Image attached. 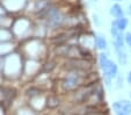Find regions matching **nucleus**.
Wrapping results in <instances>:
<instances>
[{
  "label": "nucleus",
  "instance_id": "f257e3e1",
  "mask_svg": "<svg viewBox=\"0 0 131 115\" xmlns=\"http://www.w3.org/2000/svg\"><path fill=\"white\" fill-rule=\"evenodd\" d=\"M99 64L102 70V73H103L104 83H106V85L108 87H110L111 80L115 79L118 76V66L104 53H101L99 55Z\"/></svg>",
  "mask_w": 131,
  "mask_h": 115
},
{
  "label": "nucleus",
  "instance_id": "f03ea898",
  "mask_svg": "<svg viewBox=\"0 0 131 115\" xmlns=\"http://www.w3.org/2000/svg\"><path fill=\"white\" fill-rule=\"evenodd\" d=\"M113 109L116 115H131V101L118 100L113 103Z\"/></svg>",
  "mask_w": 131,
  "mask_h": 115
},
{
  "label": "nucleus",
  "instance_id": "7ed1b4c3",
  "mask_svg": "<svg viewBox=\"0 0 131 115\" xmlns=\"http://www.w3.org/2000/svg\"><path fill=\"white\" fill-rule=\"evenodd\" d=\"M114 48H115V53H116L119 64L126 65L128 64V54L125 51V48L124 47H114Z\"/></svg>",
  "mask_w": 131,
  "mask_h": 115
},
{
  "label": "nucleus",
  "instance_id": "20e7f679",
  "mask_svg": "<svg viewBox=\"0 0 131 115\" xmlns=\"http://www.w3.org/2000/svg\"><path fill=\"white\" fill-rule=\"evenodd\" d=\"M94 42H95V47L101 51L107 50L108 48V42H107L106 37H104L102 34H95L94 36Z\"/></svg>",
  "mask_w": 131,
  "mask_h": 115
},
{
  "label": "nucleus",
  "instance_id": "39448f33",
  "mask_svg": "<svg viewBox=\"0 0 131 115\" xmlns=\"http://www.w3.org/2000/svg\"><path fill=\"white\" fill-rule=\"evenodd\" d=\"M109 13H110V15L113 16V18H115V19H119V18H123L124 16L123 8H122V6L119 5V4H117V3L111 6L110 9H109Z\"/></svg>",
  "mask_w": 131,
  "mask_h": 115
},
{
  "label": "nucleus",
  "instance_id": "423d86ee",
  "mask_svg": "<svg viewBox=\"0 0 131 115\" xmlns=\"http://www.w3.org/2000/svg\"><path fill=\"white\" fill-rule=\"evenodd\" d=\"M128 25H129V20L125 16L119 18V19H115V20L111 21V26L116 27L117 29L121 30V32H124V30L126 29V27H128Z\"/></svg>",
  "mask_w": 131,
  "mask_h": 115
},
{
  "label": "nucleus",
  "instance_id": "0eeeda50",
  "mask_svg": "<svg viewBox=\"0 0 131 115\" xmlns=\"http://www.w3.org/2000/svg\"><path fill=\"white\" fill-rule=\"evenodd\" d=\"M48 21H49V23L51 26H58L62 22V15H60V13L57 12V11H51Z\"/></svg>",
  "mask_w": 131,
  "mask_h": 115
},
{
  "label": "nucleus",
  "instance_id": "6e6552de",
  "mask_svg": "<svg viewBox=\"0 0 131 115\" xmlns=\"http://www.w3.org/2000/svg\"><path fill=\"white\" fill-rule=\"evenodd\" d=\"M125 44L129 47V49L131 50V33H125Z\"/></svg>",
  "mask_w": 131,
  "mask_h": 115
},
{
  "label": "nucleus",
  "instance_id": "1a4fd4ad",
  "mask_svg": "<svg viewBox=\"0 0 131 115\" xmlns=\"http://www.w3.org/2000/svg\"><path fill=\"white\" fill-rule=\"evenodd\" d=\"M87 115H106L103 112H101V110H97V112H93V113H89V114Z\"/></svg>",
  "mask_w": 131,
  "mask_h": 115
},
{
  "label": "nucleus",
  "instance_id": "9d476101",
  "mask_svg": "<svg viewBox=\"0 0 131 115\" xmlns=\"http://www.w3.org/2000/svg\"><path fill=\"white\" fill-rule=\"evenodd\" d=\"M126 80H128L129 85H131V71H129V73H128V77H126Z\"/></svg>",
  "mask_w": 131,
  "mask_h": 115
},
{
  "label": "nucleus",
  "instance_id": "9b49d317",
  "mask_svg": "<svg viewBox=\"0 0 131 115\" xmlns=\"http://www.w3.org/2000/svg\"><path fill=\"white\" fill-rule=\"evenodd\" d=\"M128 12H129V14L131 15V5H129V11H128Z\"/></svg>",
  "mask_w": 131,
  "mask_h": 115
},
{
  "label": "nucleus",
  "instance_id": "f8f14e48",
  "mask_svg": "<svg viewBox=\"0 0 131 115\" xmlns=\"http://www.w3.org/2000/svg\"><path fill=\"white\" fill-rule=\"evenodd\" d=\"M114 1H117V3H118V1H121V0H114Z\"/></svg>",
  "mask_w": 131,
  "mask_h": 115
},
{
  "label": "nucleus",
  "instance_id": "ddd939ff",
  "mask_svg": "<svg viewBox=\"0 0 131 115\" xmlns=\"http://www.w3.org/2000/svg\"><path fill=\"white\" fill-rule=\"evenodd\" d=\"M130 99H131V92H130Z\"/></svg>",
  "mask_w": 131,
  "mask_h": 115
},
{
  "label": "nucleus",
  "instance_id": "4468645a",
  "mask_svg": "<svg viewBox=\"0 0 131 115\" xmlns=\"http://www.w3.org/2000/svg\"><path fill=\"white\" fill-rule=\"evenodd\" d=\"M94 1H97V0H94Z\"/></svg>",
  "mask_w": 131,
  "mask_h": 115
}]
</instances>
